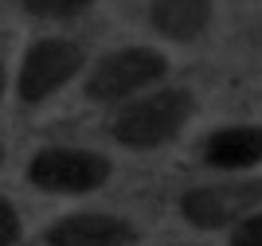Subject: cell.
<instances>
[{"instance_id":"cell-7","label":"cell","mask_w":262,"mask_h":246,"mask_svg":"<svg viewBox=\"0 0 262 246\" xmlns=\"http://www.w3.org/2000/svg\"><path fill=\"white\" fill-rule=\"evenodd\" d=\"M215 0H149V28L161 39L196 43L211 28Z\"/></svg>"},{"instance_id":"cell-12","label":"cell","mask_w":262,"mask_h":246,"mask_svg":"<svg viewBox=\"0 0 262 246\" xmlns=\"http://www.w3.org/2000/svg\"><path fill=\"white\" fill-rule=\"evenodd\" d=\"M4 86H8V75H4V63H0V98H4Z\"/></svg>"},{"instance_id":"cell-3","label":"cell","mask_w":262,"mask_h":246,"mask_svg":"<svg viewBox=\"0 0 262 246\" xmlns=\"http://www.w3.org/2000/svg\"><path fill=\"white\" fill-rule=\"evenodd\" d=\"M28 184L51 195H86L98 192L114 176V161L94 149H71V145H47L28 161Z\"/></svg>"},{"instance_id":"cell-4","label":"cell","mask_w":262,"mask_h":246,"mask_svg":"<svg viewBox=\"0 0 262 246\" xmlns=\"http://www.w3.org/2000/svg\"><path fill=\"white\" fill-rule=\"evenodd\" d=\"M82 66H86V51L75 39H63V35L35 39L16 71V98L24 106H39L51 94H59L75 75H82Z\"/></svg>"},{"instance_id":"cell-1","label":"cell","mask_w":262,"mask_h":246,"mask_svg":"<svg viewBox=\"0 0 262 246\" xmlns=\"http://www.w3.org/2000/svg\"><path fill=\"white\" fill-rule=\"evenodd\" d=\"M196 114V98L192 90H153V94H137L114 114L110 121V137L118 141L121 149L133 152H149V149H164L172 145L184 125Z\"/></svg>"},{"instance_id":"cell-5","label":"cell","mask_w":262,"mask_h":246,"mask_svg":"<svg viewBox=\"0 0 262 246\" xmlns=\"http://www.w3.org/2000/svg\"><path fill=\"white\" fill-rule=\"evenodd\" d=\"M262 195L258 180H239V184H204L180 195V215L184 223H192L196 231H223L239 215L254 211Z\"/></svg>"},{"instance_id":"cell-13","label":"cell","mask_w":262,"mask_h":246,"mask_svg":"<svg viewBox=\"0 0 262 246\" xmlns=\"http://www.w3.org/2000/svg\"><path fill=\"white\" fill-rule=\"evenodd\" d=\"M4 156H8V152H4V141H0V168H4Z\"/></svg>"},{"instance_id":"cell-8","label":"cell","mask_w":262,"mask_h":246,"mask_svg":"<svg viewBox=\"0 0 262 246\" xmlns=\"http://www.w3.org/2000/svg\"><path fill=\"white\" fill-rule=\"evenodd\" d=\"M262 161V133L258 125H227L204 137V164L223 172L258 168Z\"/></svg>"},{"instance_id":"cell-2","label":"cell","mask_w":262,"mask_h":246,"mask_svg":"<svg viewBox=\"0 0 262 246\" xmlns=\"http://www.w3.org/2000/svg\"><path fill=\"white\" fill-rule=\"evenodd\" d=\"M168 75V55L157 47H118L102 55L86 75V98L98 106H118L153 90Z\"/></svg>"},{"instance_id":"cell-6","label":"cell","mask_w":262,"mask_h":246,"mask_svg":"<svg viewBox=\"0 0 262 246\" xmlns=\"http://www.w3.org/2000/svg\"><path fill=\"white\" fill-rule=\"evenodd\" d=\"M47 246H133L137 242V227L129 219L106 211H75L55 219L43 231Z\"/></svg>"},{"instance_id":"cell-9","label":"cell","mask_w":262,"mask_h":246,"mask_svg":"<svg viewBox=\"0 0 262 246\" xmlns=\"http://www.w3.org/2000/svg\"><path fill=\"white\" fill-rule=\"evenodd\" d=\"M20 4L35 20H75V16L90 12L98 0H20Z\"/></svg>"},{"instance_id":"cell-11","label":"cell","mask_w":262,"mask_h":246,"mask_svg":"<svg viewBox=\"0 0 262 246\" xmlns=\"http://www.w3.org/2000/svg\"><path fill=\"white\" fill-rule=\"evenodd\" d=\"M24 238V223H20V211L12 207V199L0 195V246H16Z\"/></svg>"},{"instance_id":"cell-10","label":"cell","mask_w":262,"mask_h":246,"mask_svg":"<svg viewBox=\"0 0 262 246\" xmlns=\"http://www.w3.org/2000/svg\"><path fill=\"white\" fill-rule=\"evenodd\" d=\"M231 246H262V219H258V207L247 215H239L231 223Z\"/></svg>"}]
</instances>
